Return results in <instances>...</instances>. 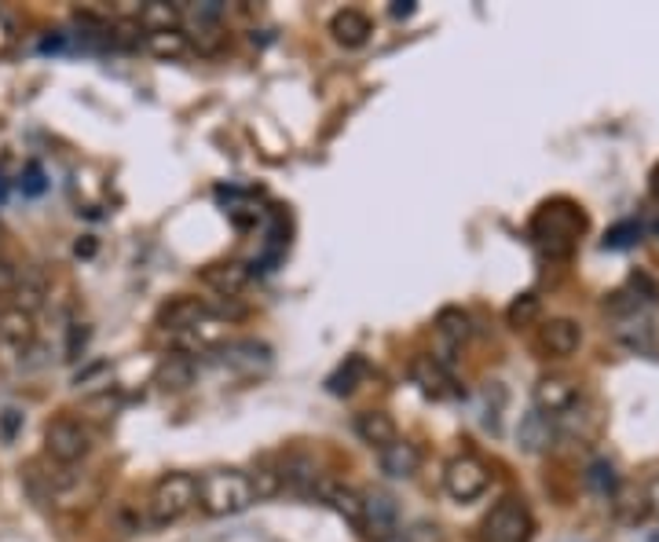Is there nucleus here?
<instances>
[{"label": "nucleus", "mask_w": 659, "mask_h": 542, "mask_svg": "<svg viewBox=\"0 0 659 542\" xmlns=\"http://www.w3.org/2000/svg\"><path fill=\"white\" fill-rule=\"evenodd\" d=\"M582 227H587V216L579 213V205H571L565 199L546 202L543 210L532 216V238L549 260H568L576 253Z\"/></svg>", "instance_id": "obj_1"}, {"label": "nucleus", "mask_w": 659, "mask_h": 542, "mask_svg": "<svg viewBox=\"0 0 659 542\" xmlns=\"http://www.w3.org/2000/svg\"><path fill=\"white\" fill-rule=\"evenodd\" d=\"M253 498L249 476L238 470H209L198 476V506L209 517H235L242 509H249Z\"/></svg>", "instance_id": "obj_2"}, {"label": "nucleus", "mask_w": 659, "mask_h": 542, "mask_svg": "<svg viewBox=\"0 0 659 542\" xmlns=\"http://www.w3.org/2000/svg\"><path fill=\"white\" fill-rule=\"evenodd\" d=\"M198 506V476L191 473H169L154 484L150 492V520L154 524H172L183 513Z\"/></svg>", "instance_id": "obj_3"}, {"label": "nucleus", "mask_w": 659, "mask_h": 542, "mask_svg": "<svg viewBox=\"0 0 659 542\" xmlns=\"http://www.w3.org/2000/svg\"><path fill=\"white\" fill-rule=\"evenodd\" d=\"M480 542H532V513H527L521 498H502L483 517Z\"/></svg>", "instance_id": "obj_4"}, {"label": "nucleus", "mask_w": 659, "mask_h": 542, "mask_svg": "<svg viewBox=\"0 0 659 542\" xmlns=\"http://www.w3.org/2000/svg\"><path fill=\"white\" fill-rule=\"evenodd\" d=\"M44 451L59 465H74L92 451V437H88V429L77 418H55L44 429Z\"/></svg>", "instance_id": "obj_5"}, {"label": "nucleus", "mask_w": 659, "mask_h": 542, "mask_svg": "<svg viewBox=\"0 0 659 542\" xmlns=\"http://www.w3.org/2000/svg\"><path fill=\"white\" fill-rule=\"evenodd\" d=\"M488 484H491V473L477 454H461V459L447 462L444 487L455 503H472V498H480L483 492H488Z\"/></svg>", "instance_id": "obj_6"}, {"label": "nucleus", "mask_w": 659, "mask_h": 542, "mask_svg": "<svg viewBox=\"0 0 659 542\" xmlns=\"http://www.w3.org/2000/svg\"><path fill=\"white\" fill-rule=\"evenodd\" d=\"M359 531L370 542H389L400 531V509L389 492H362V520Z\"/></svg>", "instance_id": "obj_7"}, {"label": "nucleus", "mask_w": 659, "mask_h": 542, "mask_svg": "<svg viewBox=\"0 0 659 542\" xmlns=\"http://www.w3.org/2000/svg\"><path fill=\"white\" fill-rule=\"evenodd\" d=\"M411 382L417 385V393L428 399H455L461 393V385L455 382V374L447 371L436 355H414L411 360Z\"/></svg>", "instance_id": "obj_8"}, {"label": "nucleus", "mask_w": 659, "mask_h": 542, "mask_svg": "<svg viewBox=\"0 0 659 542\" xmlns=\"http://www.w3.org/2000/svg\"><path fill=\"white\" fill-rule=\"evenodd\" d=\"M33 338H37V327H33V316L22 308H4L0 312V355L4 360H19L33 349Z\"/></svg>", "instance_id": "obj_9"}, {"label": "nucleus", "mask_w": 659, "mask_h": 542, "mask_svg": "<svg viewBox=\"0 0 659 542\" xmlns=\"http://www.w3.org/2000/svg\"><path fill=\"white\" fill-rule=\"evenodd\" d=\"M220 363L227 371H235L242 377H257L271 366V349L264 341H253V338H242V341H227L220 349Z\"/></svg>", "instance_id": "obj_10"}, {"label": "nucleus", "mask_w": 659, "mask_h": 542, "mask_svg": "<svg viewBox=\"0 0 659 542\" xmlns=\"http://www.w3.org/2000/svg\"><path fill=\"white\" fill-rule=\"evenodd\" d=\"M469 334H472L469 316L461 308H444L436 316V341H439L436 360L444 363L447 371H450V363H455V352H461V345L469 341Z\"/></svg>", "instance_id": "obj_11"}, {"label": "nucleus", "mask_w": 659, "mask_h": 542, "mask_svg": "<svg viewBox=\"0 0 659 542\" xmlns=\"http://www.w3.org/2000/svg\"><path fill=\"white\" fill-rule=\"evenodd\" d=\"M579 399V388L576 382H568V377H543V382L535 385V410L538 415H568L571 407H576Z\"/></svg>", "instance_id": "obj_12"}, {"label": "nucleus", "mask_w": 659, "mask_h": 542, "mask_svg": "<svg viewBox=\"0 0 659 542\" xmlns=\"http://www.w3.org/2000/svg\"><path fill=\"white\" fill-rule=\"evenodd\" d=\"M202 283L213 290V294L235 301L242 290H246V283H249V268L238 264V260H220V264L202 268Z\"/></svg>", "instance_id": "obj_13"}, {"label": "nucleus", "mask_w": 659, "mask_h": 542, "mask_svg": "<svg viewBox=\"0 0 659 542\" xmlns=\"http://www.w3.org/2000/svg\"><path fill=\"white\" fill-rule=\"evenodd\" d=\"M315 495L323 498V503L334 509V513H340L351 528L359 531V520H362V495L359 492H351V487L337 484V481H319L315 484Z\"/></svg>", "instance_id": "obj_14"}, {"label": "nucleus", "mask_w": 659, "mask_h": 542, "mask_svg": "<svg viewBox=\"0 0 659 542\" xmlns=\"http://www.w3.org/2000/svg\"><path fill=\"white\" fill-rule=\"evenodd\" d=\"M378 462H381V473L395 476V481H406V476H414L417 465H422V451H417L411 440L395 437L389 448L378 451Z\"/></svg>", "instance_id": "obj_15"}, {"label": "nucleus", "mask_w": 659, "mask_h": 542, "mask_svg": "<svg viewBox=\"0 0 659 542\" xmlns=\"http://www.w3.org/2000/svg\"><path fill=\"white\" fill-rule=\"evenodd\" d=\"M330 34H334L337 45L359 48V45H367V41H370L373 26H370L367 15L356 12V8H345V12H337L334 19H330Z\"/></svg>", "instance_id": "obj_16"}, {"label": "nucleus", "mask_w": 659, "mask_h": 542, "mask_svg": "<svg viewBox=\"0 0 659 542\" xmlns=\"http://www.w3.org/2000/svg\"><path fill=\"white\" fill-rule=\"evenodd\" d=\"M615 338L637 352H652L656 349V319L637 308L623 319V327H615Z\"/></svg>", "instance_id": "obj_17"}, {"label": "nucleus", "mask_w": 659, "mask_h": 542, "mask_svg": "<svg viewBox=\"0 0 659 542\" xmlns=\"http://www.w3.org/2000/svg\"><path fill=\"white\" fill-rule=\"evenodd\" d=\"M205 305L198 297H176V301H169V305L161 308V327L165 330H172L176 338H180V334H187L194 327L198 319L205 316Z\"/></svg>", "instance_id": "obj_18"}, {"label": "nucleus", "mask_w": 659, "mask_h": 542, "mask_svg": "<svg viewBox=\"0 0 659 542\" xmlns=\"http://www.w3.org/2000/svg\"><path fill=\"white\" fill-rule=\"evenodd\" d=\"M356 437L381 451L395 440V421H392V415H384V410H362L356 418Z\"/></svg>", "instance_id": "obj_19"}, {"label": "nucleus", "mask_w": 659, "mask_h": 542, "mask_svg": "<svg viewBox=\"0 0 659 542\" xmlns=\"http://www.w3.org/2000/svg\"><path fill=\"white\" fill-rule=\"evenodd\" d=\"M279 473H282V487H290L297 495H315L319 473L308 454H290V459L279 465Z\"/></svg>", "instance_id": "obj_20"}, {"label": "nucleus", "mask_w": 659, "mask_h": 542, "mask_svg": "<svg viewBox=\"0 0 659 542\" xmlns=\"http://www.w3.org/2000/svg\"><path fill=\"white\" fill-rule=\"evenodd\" d=\"M15 308L22 312H37L44 305V297H48V279H44L41 268H30V271H19V286H15Z\"/></svg>", "instance_id": "obj_21"}, {"label": "nucleus", "mask_w": 659, "mask_h": 542, "mask_svg": "<svg viewBox=\"0 0 659 542\" xmlns=\"http://www.w3.org/2000/svg\"><path fill=\"white\" fill-rule=\"evenodd\" d=\"M579 341H582V330L571 319H549L543 327V349L554 355H571L579 349Z\"/></svg>", "instance_id": "obj_22"}, {"label": "nucleus", "mask_w": 659, "mask_h": 542, "mask_svg": "<svg viewBox=\"0 0 659 542\" xmlns=\"http://www.w3.org/2000/svg\"><path fill=\"white\" fill-rule=\"evenodd\" d=\"M136 23L143 34H165V30H176L180 26V8L176 4H165V0H150V4L139 8Z\"/></svg>", "instance_id": "obj_23"}, {"label": "nucleus", "mask_w": 659, "mask_h": 542, "mask_svg": "<svg viewBox=\"0 0 659 542\" xmlns=\"http://www.w3.org/2000/svg\"><path fill=\"white\" fill-rule=\"evenodd\" d=\"M154 382H158L165 393H176V388H187L194 382V363L187 360L183 352H176V355H165V360L158 363V371H154Z\"/></svg>", "instance_id": "obj_24"}, {"label": "nucleus", "mask_w": 659, "mask_h": 542, "mask_svg": "<svg viewBox=\"0 0 659 542\" xmlns=\"http://www.w3.org/2000/svg\"><path fill=\"white\" fill-rule=\"evenodd\" d=\"M608 503H612V513L619 517L623 524H637V520L648 517V503H645V492H641V487H626V484H619Z\"/></svg>", "instance_id": "obj_25"}, {"label": "nucleus", "mask_w": 659, "mask_h": 542, "mask_svg": "<svg viewBox=\"0 0 659 542\" xmlns=\"http://www.w3.org/2000/svg\"><path fill=\"white\" fill-rule=\"evenodd\" d=\"M362 377H367V360H362V355H348V360L326 377V393L330 396H351Z\"/></svg>", "instance_id": "obj_26"}, {"label": "nucleus", "mask_w": 659, "mask_h": 542, "mask_svg": "<svg viewBox=\"0 0 659 542\" xmlns=\"http://www.w3.org/2000/svg\"><path fill=\"white\" fill-rule=\"evenodd\" d=\"M549 440H554V426H549V418L538 415V410H532V415L521 421V443H524V451H546Z\"/></svg>", "instance_id": "obj_27"}, {"label": "nucleus", "mask_w": 659, "mask_h": 542, "mask_svg": "<svg viewBox=\"0 0 659 542\" xmlns=\"http://www.w3.org/2000/svg\"><path fill=\"white\" fill-rule=\"evenodd\" d=\"M187 48H191V41L180 30H165V34H147V52L158 59H180L187 56Z\"/></svg>", "instance_id": "obj_28"}, {"label": "nucleus", "mask_w": 659, "mask_h": 542, "mask_svg": "<svg viewBox=\"0 0 659 542\" xmlns=\"http://www.w3.org/2000/svg\"><path fill=\"white\" fill-rule=\"evenodd\" d=\"M249 487H253V498H271L282 492V473L275 470L271 459H264L257 470L249 476Z\"/></svg>", "instance_id": "obj_29"}, {"label": "nucleus", "mask_w": 659, "mask_h": 542, "mask_svg": "<svg viewBox=\"0 0 659 542\" xmlns=\"http://www.w3.org/2000/svg\"><path fill=\"white\" fill-rule=\"evenodd\" d=\"M587 484H590L597 495L612 498V495H615V487H619V476H615V465H612L608 459L590 462V470H587Z\"/></svg>", "instance_id": "obj_30"}, {"label": "nucleus", "mask_w": 659, "mask_h": 542, "mask_svg": "<svg viewBox=\"0 0 659 542\" xmlns=\"http://www.w3.org/2000/svg\"><path fill=\"white\" fill-rule=\"evenodd\" d=\"M139 34H143V30H139L136 19H118V23L107 26V48H121V52L136 48Z\"/></svg>", "instance_id": "obj_31"}, {"label": "nucleus", "mask_w": 659, "mask_h": 542, "mask_svg": "<svg viewBox=\"0 0 659 542\" xmlns=\"http://www.w3.org/2000/svg\"><path fill=\"white\" fill-rule=\"evenodd\" d=\"M538 308H543V305H538L535 294H521L510 308H505V319H510V327H516V330L532 327V323L538 319Z\"/></svg>", "instance_id": "obj_32"}, {"label": "nucleus", "mask_w": 659, "mask_h": 542, "mask_svg": "<svg viewBox=\"0 0 659 542\" xmlns=\"http://www.w3.org/2000/svg\"><path fill=\"white\" fill-rule=\"evenodd\" d=\"M19 191L26 194V199H41V194L48 191V177H44L41 161H26V169H22L19 177Z\"/></svg>", "instance_id": "obj_33"}, {"label": "nucleus", "mask_w": 659, "mask_h": 542, "mask_svg": "<svg viewBox=\"0 0 659 542\" xmlns=\"http://www.w3.org/2000/svg\"><path fill=\"white\" fill-rule=\"evenodd\" d=\"M637 238H641V227H637L634 221H626V224H615L608 235H604V249H626V246H634Z\"/></svg>", "instance_id": "obj_34"}, {"label": "nucleus", "mask_w": 659, "mask_h": 542, "mask_svg": "<svg viewBox=\"0 0 659 542\" xmlns=\"http://www.w3.org/2000/svg\"><path fill=\"white\" fill-rule=\"evenodd\" d=\"M403 542H444V531L433 520H414L411 528L403 531Z\"/></svg>", "instance_id": "obj_35"}, {"label": "nucleus", "mask_w": 659, "mask_h": 542, "mask_svg": "<svg viewBox=\"0 0 659 542\" xmlns=\"http://www.w3.org/2000/svg\"><path fill=\"white\" fill-rule=\"evenodd\" d=\"M88 338H92V330H88L85 323H74L70 334H66V360H77V355L85 352Z\"/></svg>", "instance_id": "obj_36"}, {"label": "nucleus", "mask_w": 659, "mask_h": 542, "mask_svg": "<svg viewBox=\"0 0 659 542\" xmlns=\"http://www.w3.org/2000/svg\"><path fill=\"white\" fill-rule=\"evenodd\" d=\"M19 271H22V268H15L11 260H0V294H15Z\"/></svg>", "instance_id": "obj_37"}, {"label": "nucleus", "mask_w": 659, "mask_h": 542, "mask_svg": "<svg viewBox=\"0 0 659 542\" xmlns=\"http://www.w3.org/2000/svg\"><path fill=\"white\" fill-rule=\"evenodd\" d=\"M41 52H63L66 48V34H59V30H52L48 37H41Z\"/></svg>", "instance_id": "obj_38"}, {"label": "nucleus", "mask_w": 659, "mask_h": 542, "mask_svg": "<svg viewBox=\"0 0 659 542\" xmlns=\"http://www.w3.org/2000/svg\"><path fill=\"white\" fill-rule=\"evenodd\" d=\"M645 503H648V513H659V473L645 487Z\"/></svg>", "instance_id": "obj_39"}, {"label": "nucleus", "mask_w": 659, "mask_h": 542, "mask_svg": "<svg viewBox=\"0 0 659 542\" xmlns=\"http://www.w3.org/2000/svg\"><path fill=\"white\" fill-rule=\"evenodd\" d=\"M414 0H395V4L389 8V12H392V19H411L414 15Z\"/></svg>", "instance_id": "obj_40"}, {"label": "nucleus", "mask_w": 659, "mask_h": 542, "mask_svg": "<svg viewBox=\"0 0 659 542\" xmlns=\"http://www.w3.org/2000/svg\"><path fill=\"white\" fill-rule=\"evenodd\" d=\"M11 45H15V30L8 26V19L0 15V52H8Z\"/></svg>", "instance_id": "obj_41"}, {"label": "nucleus", "mask_w": 659, "mask_h": 542, "mask_svg": "<svg viewBox=\"0 0 659 542\" xmlns=\"http://www.w3.org/2000/svg\"><path fill=\"white\" fill-rule=\"evenodd\" d=\"M15 426H19V415H15V410H4V432H8V437H15Z\"/></svg>", "instance_id": "obj_42"}, {"label": "nucleus", "mask_w": 659, "mask_h": 542, "mask_svg": "<svg viewBox=\"0 0 659 542\" xmlns=\"http://www.w3.org/2000/svg\"><path fill=\"white\" fill-rule=\"evenodd\" d=\"M74 249H77V257H92L96 253V242H92V238H85V242H77Z\"/></svg>", "instance_id": "obj_43"}, {"label": "nucleus", "mask_w": 659, "mask_h": 542, "mask_svg": "<svg viewBox=\"0 0 659 542\" xmlns=\"http://www.w3.org/2000/svg\"><path fill=\"white\" fill-rule=\"evenodd\" d=\"M652 194H656V199H659V166L652 169Z\"/></svg>", "instance_id": "obj_44"}]
</instances>
